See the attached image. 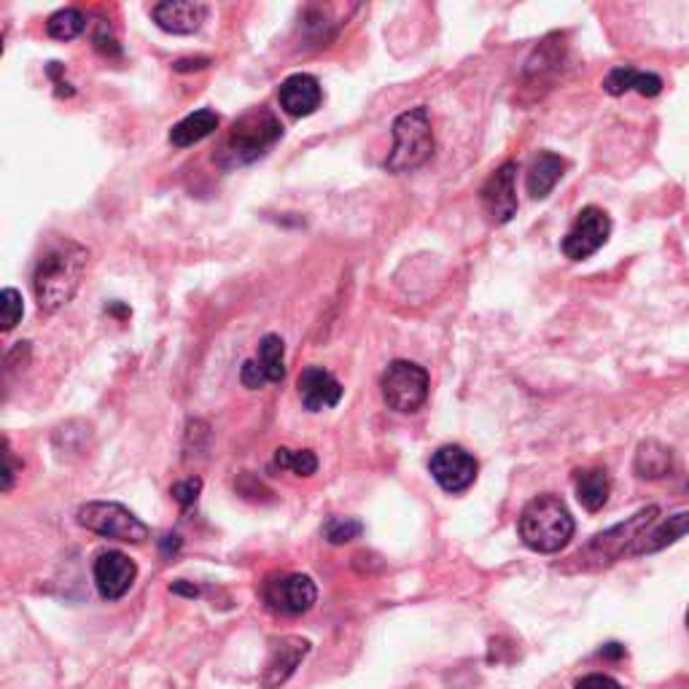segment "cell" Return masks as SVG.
<instances>
[{
	"mask_svg": "<svg viewBox=\"0 0 689 689\" xmlns=\"http://www.w3.org/2000/svg\"><path fill=\"white\" fill-rule=\"evenodd\" d=\"M86 264L90 251L82 243L71 238L46 240L33 270V291L41 313H58L76 296Z\"/></svg>",
	"mask_w": 689,
	"mask_h": 689,
	"instance_id": "6da1fadb",
	"label": "cell"
},
{
	"mask_svg": "<svg viewBox=\"0 0 689 689\" xmlns=\"http://www.w3.org/2000/svg\"><path fill=\"white\" fill-rule=\"evenodd\" d=\"M520 539L528 550L542 552V555H555L566 550L574 539L576 523L571 518L568 507L557 495L544 493L528 501L518 523Z\"/></svg>",
	"mask_w": 689,
	"mask_h": 689,
	"instance_id": "7a4b0ae2",
	"label": "cell"
},
{
	"mask_svg": "<svg viewBox=\"0 0 689 689\" xmlns=\"http://www.w3.org/2000/svg\"><path fill=\"white\" fill-rule=\"evenodd\" d=\"M283 138L281 122L275 119V114L270 111H248L240 116L238 122L229 129L227 140H223L219 152V165L232 170V167H243L257 163L259 157H264L278 140Z\"/></svg>",
	"mask_w": 689,
	"mask_h": 689,
	"instance_id": "3957f363",
	"label": "cell"
},
{
	"mask_svg": "<svg viewBox=\"0 0 689 689\" xmlns=\"http://www.w3.org/2000/svg\"><path fill=\"white\" fill-rule=\"evenodd\" d=\"M434 154L431 116L426 105L409 108L394 122V148H390L386 167L388 173H413L424 167Z\"/></svg>",
	"mask_w": 689,
	"mask_h": 689,
	"instance_id": "277c9868",
	"label": "cell"
},
{
	"mask_svg": "<svg viewBox=\"0 0 689 689\" xmlns=\"http://www.w3.org/2000/svg\"><path fill=\"white\" fill-rule=\"evenodd\" d=\"M657 514H660L657 507L641 509V512L633 514L625 523L608 528V531L593 536V542H589L580 555L571 557V561H576L580 568H601L612 566L619 557H633V547H636L638 539L644 536V531H647L651 523H657Z\"/></svg>",
	"mask_w": 689,
	"mask_h": 689,
	"instance_id": "5b68a950",
	"label": "cell"
},
{
	"mask_svg": "<svg viewBox=\"0 0 689 689\" xmlns=\"http://www.w3.org/2000/svg\"><path fill=\"white\" fill-rule=\"evenodd\" d=\"M76 520L86 531L105 539H116V542L143 544L148 539V525L138 514L116 504V501H90V504L79 507Z\"/></svg>",
	"mask_w": 689,
	"mask_h": 689,
	"instance_id": "8992f818",
	"label": "cell"
},
{
	"mask_svg": "<svg viewBox=\"0 0 689 689\" xmlns=\"http://www.w3.org/2000/svg\"><path fill=\"white\" fill-rule=\"evenodd\" d=\"M428 386H431L428 383V372L415 362H390L380 380L386 405L401 415L418 413L426 405Z\"/></svg>",
	"mask_w": 689,
	"mask_h": 689,
	"instance_id": "52a82bcc",
	"label": "cell"
},
{
	"mask_svg": "<svg viewBox=\"0 0 689 689\" xmlns=\"http://www.w3.org/2000/svg\"><path fill=\"white\" fill-rule=\"evenodd\" d=\"M608 234H612V219H608L606 210L587 205V208H582L576 213L561 248L571 262H585V259L598 253L606 246Z\"/></svg>",
	"mask_w": 689,
	"mask_h": 689,
	"instance_id": "ba28073f",
	"label": "cell"
},
{
	"mask_svg": "<svg viewBox=\"0 0 689 689\" xmlns=\"http://www.w3.org/2000/svg\"><path fill=\"white\" fill-rule=\"evenodd\" d=\"M262 598L272 612L296 617V614L313 608L315 598H319V587L304 574H275L264 582Z\"/></svg>",
	"mask_w": 689,
	"mask_h": 689,
	"instance_id": "9c48e42d",
	"label": "cell"
},
{
	"mask_svg": "<svg viewBox=\"0 0 689 689\" xmlns=\"http://www.w3.org/2000/svg\"><path fill=\"white\" fill-rule=\"evenodd\" d=\"M428 469H431V477L437 480V486L447 490V493H463V490H469L474 486L477 471H480L474 456L458 445L439 447L431 456Z\"/></svg>",
	"mask_w": 689,
	"mask_h": 689,
	"instance_id": "30bf717a",
	"label": "cell"
},
{
	"mask_svg": "<svg viewBox=\"0 0 689 689\" xmlns=\"http://www.w3.org/2000/svg\"><path fill=\"white\" fill-rule=\"evenodd\" d=\"M518 163H504L482 186L480 197L493 223H507L518 216Z\"/></svg>",
	"mask_w": 689,
	"mask_h": 689,
	"instance_id": "8fae6325",
	"label": "cell"
},
{
	"mask_svg": "<svg viewBox=\"0 0 689 689\" xmlns=\"http://www.w3.org/2000/svg\"><path fill=\"white\" fill-rule=\"evenodd\" d=\"M92 574H95L97 593H101L105 601H119L129 593V587L135 585L138 566H135L133 557H127L124 552L108 550L97 555Z\"/></svg>",
	"mask_w": 689,
	"mask_h": 689,
	"instance_id": "7c38bea8",
	"label": "cell"
},
{
	"mask_svg": "<svg viewBox=\"0 0 689 689\" xmlns=\"http://www.w3.org/2000/svg\"><path fill=\"white\" fill-rule=\"evenodd\" d=\"M310 641L300 636H283L278 641H272L270 655H267L264 670H262V687L264 689H278L281 685L294 676V670L300 668V662L307 657Z\"/></svg>",
	"mask_w": 689,
	"mask_h": 689,
	"instance_id": "4fadbf2b",
	"label": "cell"
},
{
	"mask_svg": "<svg viewBox=\"0 0 689 689\" xmlns=\"http://www.w3.org/2000/svg\"><path fill=\"white\" fill-rule=\"evenodd\" d=\"M296 390H300L302 405L310 413L337 407L340 399H343V386H340L337 377L332 372H326L324 366H307L300 375V380H296Z\"/></svg>",
	"mask_w": 689,
	"mask_h": 689,
	"instance_id": "5bb4252c",
	"label": "cell"
},
{
	"mask_svg": "<svg viewBox=\"0 0 689 689\" xmlns=\"http://www.w3.org/2000/svg\"><path fill=\"white\" fill-rule=\"evenodd\" d=\"M278 101H281V108L289 116H302L315 114L321 108V101H324V90H321L319 79L310 76V73H294L281 84L278 90Z\"/></svg>",
	"mask_w": 689,
	"mask_h": 689,
	"instance_id": "9a60e30c",
	"label": "cell"
},
{
	"mask_svg": "<svg viewBox=\"0 0 689 689\" xmlns=\"http://www.w3.org/2000/svg\"><path fill=\"white\" fill-rule=\"evenodd\" d=\"M154 22L173 35H191L202 28L208 17V6L195 3V0H165L152 9Z\"/></svg>",
	"mask_w": 689,
	"mask_h": 689,
	"instance_id": "2e32d148",
	"label": "cell"
},
{
	"mask_svg": "<svg viewBox=\"0 0 689 689\" xmlns=\"http://www.w3.org/2000/svg\"><path fill=\"white\" fill-rule=\"evenodd\" d=\"M689 533V512L670 514V518H662L660 523H651L644 536L638 539L636 547H633V557L638 555H651V552H660L670 547L674 542H679L681 536Z\"/></svg>",
	"mask_w": 689,
	"mask_h": 689,
	"instance_id": "e0dca14e",
	"label": "cell"
},
{
	"mask_svg": "<svg viewBox=\"0 0 689 689\" xmlns=\"http://www.w3.org/2000/svg\"><path fill=\"white\" fill-rule=\"evenodd\" d=\"M566 173V159L557 157L552 152H542L536 159H533L531 167H528L525 176V189L533 200H544V197L552 195L557 181Z\"/></svg>",
	"mask_w": 689,
	"mask_h": 689,
	"instance_id": "ac0fdd59",
	"label": "cell"
},
{
	"mask_svg": "<svg viewBox=\"0 0 689 689\" xmlns=\"http://www.w3.org/2000/svg\"><path fill=\"white\" fill-rule=\"evenodd\" d=\"M604 90L608 95L619 97L625 92H638L644 97H657L662 92V79L655 76V73H641L636 67L619 65L614 71H608V76L604 79Z\"/></svg>",
	"mask_w": 689,
	"mask_h": 689,
	"instance_id": "d6986e66",
	"label": "cell"
},
{
	"mask_svg": "<svg viewBox=\"0 0 689 689\" xmlns=\"http://www.w3.org/2000/svg\"><path fill=\"white\" fill-rule=\"evenodd\" d=\"M574 490L587 512H601L612 495V477L606 469H580L574 471Z\"/></svg>",
	"mask_w": 689,
	"mask_h": 689,
	"instance_id": "ffe728a7",
	"label": "cell"
},
{
	"mask_svg": "<svg viewBox=\"0 0 689 689\" xmlns=\"http://www.w3.org/2000/svg\"><path fill=\"white\" fill-rule=\"evenodd\" d=\"M219 114L210 108H202V111H195V114H189L186 119H181L176 124V127L170 129V143L176 148H186V146H195V143H200L208 138V135H213L216 129H219Z\"/></svg>",
	"mask_w": 689,
	"mask_h": 689,
	"instance_id": "44dd1931",
	"label": "cell"
},
{
	"mask_svg": "<svg viewBox=\"0 0 689 689\" xmlns=\"http://www.w3.org/2000/svg\"><path fill=\"white\" fill-rule=\"evenodd\" d=\"M633 469H636L641 480H662V477L674 471V452L666 445L657 442V439H647V442L638 445Z\"/></svg>",
	"mask_w": 689,
	"mask_h": 689,
	"instance_id": "7402d4cb",
	"label": "cell"
},
{
	"mask_svg": "<svg viewBox=\"0 0 689 689\" xmlns=\"http://www.w3.org/2000/svg\"><path fill=\"white\" fill-rule=\"evenodd\" d=\"M259 364H262L267 380L270 383H283L285 377V345L278 334H267L259 343Z\"/></svg>",
	"mask_w": 689,
	"mask_h": 689,
	"instance_id": "603a6c76",
	"label": "cell"
},
{
	"mask_svg": "<svg viewBox=\"0 0 689 689\" xmlns=\"http://www.w3.org/2000/svg\"><path fill=\"white\" fill-rule=\"evenodd\" d=\"M86 28V17L84 11L79 9H60L58 14L49 17L46 22V33L52 35L54 41H73L84 33Z\"/></svg>",
	"mask_w": 689,
	"mask_h": 689,
	"instance_id": "cb8c5ba5",
	"label": "cell"
},
{
	"mask_svg": "<svg viewBox=\"0 0 689 689\" xmlns=\"http://www.w3.org/2000/svg\"><path fill=\"white\" fill-rule=\"evenodd\" d=\"M275 467L294 471L296 477H313L315 471H319V458H315L313 450H289V447H278Z\"/></svg>",
	"mask_w": 689,
	"mask_h": 689,
	"instance_id": "d4e9b609",
	"label": "cell"
},
{
	"mask_svg": "<svg viewBox=\"0 0 689 689\" xmlns=\"http://www.w3.org/2000/svg\"><path fill=\"white\" fill-rule=\"evenodd\" d=\"M22 315H24V304H22L20 291L17 289L0 291V328H3V332H11V328L20 324Z\"/></svg>",
	"mask_w": 689,
	"mask_h": 689,
	"instance_id": "484cf974",
	"label": "cell"
},
{
	"mask_svg": "<svg viewBox=\"0 0 689 689\" xmlns=\"http://www.w3.org/2000/svg\"><path fill=\"white\" fill-rule=\"evenodd\" d=\"M364 533V525L353 518H328L324 525V536L328 544H347Z\"/></svg>",
	"mask_w": 689,
	"mask_h": 689,
	"instance_id": "4316f807",
	"label": "cell"
},
{
	"mask_svg": "<svg viewBox=\"0 0 689 689\" xmlns=\"http://www.w3.org/2000/svg\"><path fill=\"white\" fill-rule=\"evenodd\" d=\"M170 493H173V499H176L178 504H181V509L195 507L197 499H200V493H202V480H200V477H189V480L176 482Z\"/></svg>",
	"mask_w": 689,
	"mask_h": 689,
	"instance_id": "83f0119b",
	"label": "cell"
},
{
	"mask_svg": "<svg viewBox=\"0 0 689 689\" xmlns=\"http://www.w3.org/2000/svg\"><path fill=\"white\" fill-rule=\"evenodd\" d=\"M240 380H243V386L251 388V390L262 388L264 383H270V380H267L262 364H259L257 358H248V362L243 364V369H240Z\"/></svg>",
	"mask_w": 689,
	"mask_h": 689,
	"instance_id": "f1b7e54d",
	"label": "cell"
},
{
	"mask_svg": "<svg viewBox=\"0 0 689 689\" xmlns=\"http://www.w3.org/2000/svg\"><path fill=\"white\" fill-rule=\"evenodd\" d=\"M3 461H6V463H3V490H6V493H9L11 486H14L17 471L22 469V463H17L14 450H11L9 439H3Z\"/></svg>",
	"mask_w": 689,
	"mask_h": 689,
	"instance_id": "f546056e",
	"label": "cell"
},
{
	"mask_svg": "<svg viewBox=\"0 0 689 689\" xmlns=\"http://www.w3.org/2000/svg\"><path fill=\"white\" fill-rule=\"evenodd\" d=\"M574 689H623V687H619V681H614L612 676L589 674L582 681H576Z\"/></svg>",
	"mask_w": 689,
	"mask_h": 689,
	"instance_id": "4dcf8cb0",
	"label": "cell"
},
{
	"mask_svg": "<svg viewBox=\"0 0 689 689\" xmlns=\"http://www.w3.org/2000/svg\"><path fill=\"white\" fill-rule=\"evenodd\" d=\"M159 550H163L165 557H173L178 550H181V536H178V533H167V536L163 539V544H159Z\"/></svg>",
	"mask_w": 689,
	"mask_h": 689,
	"instance_id": "1f68e13d",
	"label": "cell"
},
{
	"mask_svg": "<svg viewBox=\"0 0 689 689\" xmlns=\"http://www.w3.org/2000/svg\"><path fill=\"white\" fill-rule=\"evenodd\" d=\"M208 65H210L208 58H197V60H178L173 67H176L178 73H186V71H202V67Z\"/></svg>",
	"mask_w": 689,
	"mask_h": 689,
	"instance_id": "d6a6232c",
	"label": "cell"
},
{
	"mask_svg": "<svg viewBox=\"0 0 689 689\" xmlns=\"http://www.w3.org/2000/svg\"><path fill=\"white\" fill-rule=\"evenodd\" d=\"M170 589H173V593H184V595H191V598H195V595H197V587H186V585H184V582H176V585H173Z\"/></svg>",
	"mask_w": 689,
	"mask_h": 689,
	"instance_id": "836d02e7",
	"label": "cell"
},
{
	"mask_svg": "<svg viewBox=\"0 0 689 689\" xmlns=\"http://www.w3.org/2000/svg\"><path fill=\"white\" fill-rule=\"evenodd\" d=\"M604 655L606 657H623L625 649L619 647V644H608V647H604Z\"/></svg>",
	"mask_w": 689,
	"mask_h": 689,
	"instance_id": "e575fe53",
	"label": "cell"
},
{
	"mask_svg": "<svg viewBox=\"0 0 689 689\" xmlns=\"http://www.w3.org/2000/svg\"><path fill=\"white\" fill-rule=\"evenodd\" d=\"M687 628H689V608H687Z\"/></svg>",
	"mask_w": 689,
	"mask_h": 689,
	"instance_id": "d590c367",
	"label": "cell"
}]
</instances>
